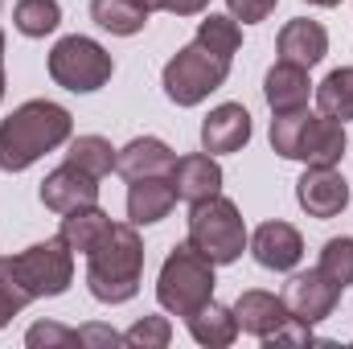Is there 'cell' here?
I'll list each match as a JSON object with an SVG mask.
<instances>
[{
	"label": "cell",
	"instance_id": "obj_1",
	"mask_svg": "<svg viewBox=\"0 0 353 349\" xmlns=\"http://www.w3.org/2000/svg\"><path fill=\"white\" fill-rule=\"evenodd\" d=\"M70 136H74V119L62 103L29 99L8 119H0V169L4 173H25L46 152L70 144Z\"/></svg>",
	"mask_w": 353,
	"mask_h": 349
},
{
	"label": "cell",
	"instance_id": "obj_2",
	"mask_svg": "<svg viewBox=\"0 0 353 349\" xmlns=\"http://www.w3.org/2000/svg\"><path fill=\"white\" fill-rule=\"evenodd\" d=\"M140 275H144V239L136 222H111V230L87 255L90 296L99 304H128L140 292Z\"/></svg>",
	"mask_w": 353,
	"mask_h": 349
},
{
	"label": "cell",
	"instance_id": "obj_3",
	"mask_svg": "<svg viewBox=\"0 0 353 349\" xmlns=\"http://www.w3.org/2000/svg\"><path fill=\"white\" fill-rule=\"evenodd\" d=\"M214 288H218L214 263L185 239V243L173 247V251L165 255V263H161V275H157V304H161L165 312H173V317H189V312H197L201 304L214 300Z\"/></svg>",
	"mask_w": 353,
	"mask_h": 349
},
{
	"label": "cell",
	"instance_id": "obj_4",
	"mask_svg": "<svg viewBox=\"0 0 353 349\" xmlns=\"http://www.w3.org/2000/svg\"><path fill=\"white\" fill-rule=\"evenodd\" d=\"M189 243L214 267H226V263L243 259L251 235H247V222H243L239 206L230 197L214 193V197L189 206Z\"/></svg>",
	"mask_w": 353,
	"mask_h": 349
},
{
	"label": "cell",
	"instance_id": "obj_5",
	"mask_svg": "<svg viewBox=\"0 0 353 349\" xmlns=\"http://www.w3.org/2000/svg\"><path fill=\"white\" fill-rule=\"evenodd\" d=\"M226 79H230V62L218 58V54H210L201 41L181 46L173 58L165 62V74H161L165 94L173 99L176 107H197V103H205Z\"/></svg>",
	"mask_w": 353,
	"mask_h": 349
},
{
	"label": "cell",
	"instance_id": "obj_6",
	"mask_svg": "<svg viewBox=\"0 0 353 349\" xmlns=\"http://www.w3.org/2000/svg\"><path fill=\"white\" fill-rule=\"evenodd\" d=\"M111 74H115V62L94 37L70 33L50 50V79L74 94H90V90L107 87Z\"/></svg>",
	"mask_w": 353,
	"mask_h": 349
},
{
	"label": "cell",
	"instance_id": "obj_7",
	"mask_svg": "<svg viewBox=\"0 0 353 349\" xmlns=\"http://www.w3.org/2000/svg\"><path fill=\"white\" fill-rule=\"evenodd\" d=\"M12 267H17V275H21V283H25V292L33 300L62 296L74 283V251L66 247L62 235L25 247L21 255H12Z\"/></svg>",
	"mask_w": 353,
	"mask_h": 349
},
{
	"label": "cell",
	"instance_id": "obj_8",
	"mask_svg": "<svg viewBox=\"0 0 353 349\" xmlns=\"http://www.w3.org/2000/svg\"><path fill=\"white\" fill-rule=\"evenodd\" d=\"M337 300H341V288L325 275V271H296L288 283H283V304H288V312H292V321H300V325H321V321H329L333 317V308H337Z\"/></svg>",
	"mask_w": 353,
	"mask_h": 349
},
{
	"label": "cell",
	"instance_id": "obj_9",
	"mask_svg": "<svg viewBox=\"0 0 353 349\" xmlns=\"http://www.w3.org/2000/svg\"><path fill=\"white\" fill-rule=\"evenodd\" d=\"M296 201L308 218H337L350 206V181L337 173V165H308L296 181Z\"/></svg>",
	"mask_w": 353,
	"mask_h": 349
},
{
	"label": "cell",
	"instance_id": "obj_10",
	"mask_svg": "<svg viewBox=\"0 0 353 349\" xmlns=\"http://www.w3.org/2000/svg\"><path fill=\"white\" fill-rule=\"evenodd\" d=\"M345 148H350L345 123L325 115V111L321 115L308 111V119L300 128V140H296V161H304V165H341Z\"/></svg>",
	"mask_w": 353,
	"mask_h": 349
},
{
	"label": "cell",
	"instance_id": "obj_11",
	"mask_svg": "<svg viewBox=\"0 0 353 349\" xmlns=\"http://www.w3.org/2000/svg\"><path fill=\"white\" fill-rule=\"evenodd\" d=\"M99 201V177L83 173L79 165H58L54 173H46L41 181V206L54 214H70L79 206H94Z\"/></svg>",
	"mask_w": 353,
	"mask_h": 349
},
{
	"label": "cell",
	"instance_id": "obj_12",
	"mask_svg": "<svg viewBox=\"0 0 353 349\" xmlns=\"http://www.w3.org/2000/svg\"><path fill=\"white\" fill-rule=\"evenodd\" d=\"M251 255L259 267L267 271H296V263L304 259V239H300V230L292 226V222H263L255 235H251Z\"/></svg>",
	"mask_w": 353,
	"mask_h": 349
},
{
	"label": "cell",
	"instance_id": "obj_13",
	"mask_svg": "<svg viewBox=\"0 0 353 349\" xmlns=\"http://www.w3.org/2000/svg\"><path fill=\"white\" fill-rule=\"evenodd\" d=\"M251 132H255L251 111L243 103H222L201 119V148L210 157H226V152H239L251 140Z\"/></svg>",
	"mask_w": 353,
	"mask_h": 349
},
{
	"label": "cell",
	"instance_id": "obj_14",
	"mask_svg": "<svg viewBox=\"0 0 353 349\" xmlns=\"http://www.w3.org/2000/svg\"><path fill=\"white\" fill-rule=\"evenodd\" d=\"M234 317H239V333H251V337H259V341L275 337V333L292 321V312H288L283 296L263 292V288L243 292V296L234 300Z\"/></svg>",
	"mask_w": 353,
	"mask_h": 349
},
{
	"label": "cell",
	"instance_id": "obj_15",
	"mask_svg": "<svg viewBox=\"0 0 353 349\" xmlns=\"http://www.w3.org/2000/svg\"><path fill=\"white\" fill-rule=\"evenodd\" d=\"M176 152L157 140V136H136L132 144H123L115 152V173L123 181H140V177H173Z\"/></svg>",
	"mask_w": 353,
	"mask_h": 349
},
{
	"label": "cell",
	"instance_id": "obj_16",
	"mask_svg": "<svg viewBox=\"0 0 353 349\" xmlns=\"http://www.w3.org/2000/svg\"><path fill=\"white\" fill-rule=\"evenodd\" d=\"M275 50H279L283 62H296V66H308V70H312V66L325 62V54H329V33H325L321 21L296 17V21H288V25L279 29Z\"/></svg>",
	"mask_w": 353,
	"mask_h": 349
},
{
	"label": "cell",
	"instance_id": "obj_17",
	"mask_svg": "<svg viewBox=\"0 0 353 349\" xmlns=\"http://www.w3.org/2000/svg\"><path fill=\"white\" fill-rule=\"evenodd\" d=\"M173 189L181 201H205L214 193H222V165L201 148V152H189V157H176L173 165Z\"/></svg>",
	"mask_w": 353,
	"mask_h": 349
},
{
	"label": "cell",
	"instance_id": "obj_18",
	"mask_svg": "<svg viewBox=\"0 0 353 349\" xmlns=\"http://www.w3.org/2000/svg\"><path fill=\"white\" fill-rule=\"evenodd\" d=\"M176 206L173 177H140L128 185V222L136 226H152L161 218H169Z\"/></svg>",
	"mask_w": 353,
	"mask_h": 349
},
{
	"label": "cell",
	"instance_id": "obj_19",
	"mask_svg": "<svg viewBox=\"0 0 353 349\" xmlns=\"http://www.w3.org/2000/svg\"><path fill=\"white\" fill-rule=\"evenodd\" d=\"M308 94H312L308 66H296V62H283V58H279V62L267 70L263 99H267V107H271V115H275V111H300V107H308Z\"/></svg>",
	"mask_w": 353,
	"mask_h": 349
},
{
	"label": "cell",
	"instance_id": "obj_20",
	"mask_svg": "<svg viewBox=\"0 0 353 349\" xmlns=\"http://www.w3.org/2000/svg\"><path fill=\"white\" fill-rule=\"evenodd\" d=\"M185 325H189V333H193L197 346H210V349L234 346V337H239V317H234V308H226V304H218V300H210V304H201L197 312H189Z\"/></svg>",
	"mask_w": 353,
	"mask_h": 349
},
{
	"label": "cell",
	"instance_id": "obj_21",
	"mask_svg": "<svg viewBox=\"0 0 353 349\" xmlns=\"http://www.w3.org/2000/svg\"><path fill=\"white\" fill-rule=\"evenodd\" d=\"M107 230H111V218H107V210H99V201L62 214V226H58V235L66 239V247L79 251V255H90Z\"/></svg>",
	"mask_w": 353,
	"mask_h": 349
},
{
	"label": "cell",
	"instance_id": "obj_22",
	"mask_svg": "<svg viewBox=\"0 0 353 349\" xmlns=\"http://www.w3.org/2000/svg\"><path fill=\"white\" fill-rule=\"evenodd\" d=\"M148 8L140 0H90V21L115 37H136L148 25Z\"/></svg>",
	"mask_w": 353,
	"mask_h": 349
},
{
	"label": "cell",
	"instance_id": "obj_23",
	"mask_svg": "<svg viewBox=\"0 0 353 349\" xmlns=\"http://www.w3.org/2000/svg\"><path fill=\"white\" fill-rule=\"evenodd\" d=\"M193 41H201L210 54L234 62V54H239V46H243V29H239V21H234L230 12H205V17L197 21V37H193Z\"/></svg>",
	"mask_w": 353,
	"mask_h": 349
},
{
	"label": "cell",
	"instance_id": "obj_24",
	"mask_svg": "<svg viewBox=\"0 0 353 349\" xmlns=\"http://www.w3.org/2000/svg\"><path fill=\"white\" fill-rule=\"evenodd\" d=\"M115 152H119V148H111L107 136H70L66 161L79 165L83 173H90V177L103 181L107 173H115Z\"/></svg>",
	"mask_w": 353,
	"mask_h": 349
},
{
	"label": "cell",
	"instance_id": "obj_25",
	"mask_svg": "<svg viewBox=\"0 0 353 349\" xmlns=\"http://www.w3.org/2000/svg\"><path fill=\"white\" fill-rule=\"evenodd\" d=\"M12 25L25 37H46V33H54L62 25V4L58 0H17Z\"/></svg>",
	"mask_w": 353,
	"mask_h": 349
},
{
	"label": "cell",
	"instance_id": "obj_26",
	"mask_svg": "<svg viewBox=\"0 0 353 349\" xmlns=\"http://www.w3.org/2000/svg\"><path fill=\"white\" fill-rule=\"evenodd\" d=\"M316 103H321V111H325V115H333V119L350 123V119H353V66L333 70V74L316 87Z\"/></svg>",
	"mask_w": 353,
	"mask_h": 349
},
{
	"label": "cell",
	"instance_id": "obj_27",
	"mask_svg": "<svg viewBox=\"0 0 353 349\" xmlns=\"http://www.w3.org/2000/svg\"><path fill=\"white\" fill-rule=\"evenodd\" d=\"M316 271H325L341 292L353 283V239L350 235H341V239H329L325 247H321V263H316Z\"/></svg>",
	"mask_w": 353,
	"mask_h": 349
},
{
	"label": "cell",
	"instance_id": "obj_28",
	"mask_svg": "<svg viewBox=\"0 0 353 349\" xmlns=\"http://www.w3.org/2000/svg\"><path fill=\"white\" fill-rule=\"evenodd\" d=\"M304 119H308V107H300V111H275V119H271V148L283 161H296V140H300Z\"/></svg>",
	"mask_w": 353,
	"mask_h": 349
},
{
	"label": "cell",
	"instance_id": "obj_29",
	"mask_svg": "<svg viewBox=\"0 0 353 349\" xmlns=\"http://www.w3.org/2000/svg\"><path fill=\"white\" fill-rule=\"evenodd\" d=\"M33 296L25 292V283H21V275H17V267L12 259H0V329L29 304Z\"/></svg>",
	"mask_w": 353,
	"mask_h": 349
},
{
	"label": "cell",
	"instance_id": "obj_30",
	"mask_svg": "<svg viewBox=\"0 0 353 349\" xmlns=\"http://www.w3.org/2000/svg\"><path fill=\"white\" fill-rule=\"evenodd\" d=\"M169 341H173L169 317H144V321H136L123 333V346H132V349H165Z\"/></svg>",
	"mask_w": 353,
	"mask_h": 349
},
{
	"label": "cell",
	"instance_id": "obj_31",
	"mask_svg": "<svg viewBox=\"0 0 353 349\" xmlns=\"http://www.w3.org/2000/svg\"><path fill=\"white\" fill-rule=\"evenodd\" d=\"M25 346L29 349H74L79 346V329H66L58 321H37L25 333Z\"/></svg>",
	"mask_w": 353,
	"mask_h": 349
},
{
	"label": "cell",
	"instance_id": "obj_32",
	"mask_svg": "<svg viewBox=\"0 0 353 349\" xmlns=\"http://www.w3.org/2000/svg\"><path fill=\"white\" fill-rule=\"evenodd\" d=\"M275 4H279V0H226L230 17L243 21V25H259V21H267V17L275 12Z\"/></svg>",
	"mask_w": 353,
	"mask_h": 349
},
{
	"label": "cell",
	"instance_id": "obj_33",
	"mask_svg": "<svg viewBox=\"0 0 353 349\" xmlns=\"http://www.w3.org/2000/svg\"><path fill=\"white\" fill-rule=\"evenodd\" d=\"M79 346H123V333H115V329H107V325H87V329H79Z\"/></svg>",
	"mask_w": 353,
	"mask_h": 349
},
{
	"label": "cell",
	"instance_id": "obj_34",
	"mask_svg": "<svg viewBox=\"0 0 353 349\" xmlns=\"http://www.w3.org/2000/svg\"><path fill=\"white\" fill-rule=\"evenodd\" d=\"M205 8H210V0H169L165 12H173V17H201Z\"/></svg>",
	"mask_w": 353,
	"mask_h": 349
},
{
	"label": "cell",
	"instance_id": "obj_35",
	"mask_svg": "<svg viewBox=\"0 0 353 349\" xmlns=\"http://www.w3.org/2000/svg\"><path fill=\"white\" fill-rule=\"evenodd\" d=\"M140 4H144L148 12H165V8H169V0H140Z\"/></svg>",
	"mask_w": 353,
	"mask_h": 349
},
{
	"label": "cell",
	"instance_id": "obj_36",
	"mask_svg": "<svg viewBox=\"0 0 353 349\" xmlns=\"http://www.w3.org/2000/svg\"><path fill=\"white\" fill-rule=\"evenodd\" d=\"M308 4H321V8H337L341 0H308Z\"/></svg>",
	"mask_w": 353,
	"mask_h": 349
},
{
	"label": "cell",
	"instance_id": "obj_37",
	"mask_svg": "<svg viewBox=\"0 0 353 349\" xmlns=\"http://www.w3.org/2000/svg\"><path fill=\"white\" fill-rule=\"evenodd\" d=\"M0 99H4V54H0Z\"/></svg>",
	"mask_w": 353,
	"mask_h": 349
},
{
	"label": "cell",
	"instance_id": "obj_38",
	"mask_svg": "<svg viewBox=\"0 0 353 349\" xmlns=\"http://www.w3.org/2000/svg\"><path fill=\"white\" fill-rule=\"evenodd\" d=\"M0 54H4V29H0Z\"/></svg>",
	"mask_w": 353,
	"mask_h": 349
},
{
	"label": "cell",
	"instance_id": "obj_39",
	"mask_svg": "<svg viewBox=\"0 0 353 349\" xmlns=\"http://www.w3.org/2000/svg\"><path fill=\"white\" fill-rule=\"evenodd\" d=\"M0 4H4V0H0Z\"/></svg>",
	"mask_w": 353,
	"mask_h": 349
}]
</instances>
